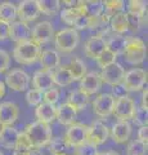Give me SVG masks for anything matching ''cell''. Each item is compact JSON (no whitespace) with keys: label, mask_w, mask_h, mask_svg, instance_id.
<instances>
[{"label":"cell","mask_w":148,"mask_h":155,"mask_svg":"<svg viewBox=\"0 0 148 155\" xmlns=\"http://www.w3.org/2000/svg\"><path fill=\"white\" fill-rule=\"evenodd\" d=\"M99 75H101L102 83L104 81L106 84L115 87V85H118L122 83L124 76H125V69L120 64L115 62V64L102 69V72Z\"/></svg>","instance_id":"cell-10"},{"label":"cell","mask_w":148,"mask_h":155,"mask_svg":"<svg viewBox=\"0 0 148 155\" xmlns=\"http://www.w3.org/2000/svg\"><path fill=\"white\" fill-rule=\"evenodd\" d=\"M90 25V17L88 16H80L74 23V30H85V28H89Z\"/></svg>","instance_id":"cell-45"},{"label":"cell","mask_w":148,"mask_h":155,"mask_svg":"<svg viewBox=\"0 0 148 155\" xmlns=\"http://www.w3.org/2000/svg\"><path fill=\"white\" fill-rule=\"evenodd\" d=\"M4 129H5V125H4L2 122H0V134L3 133V130H4Z\"/></svg>","instance_id":"cell-53"},{"label":"cell","mask_w":148,"mask_h":155,"mask_svg":"<svg viewBox=\"0 0 148 155\" xmlns=\"http://www.w3.org/2000/svg\"><path fill=\"white\" fill-rule=\"evenodd\" d=\"M54 36V28L53 25L48 21H41L36 23V26L31 30V40L36 43L37 45L46 44L50 41Z\"/></svg>","instance_id":"cell-9"},{"label":"cell","mask_w":148,"mask_h":155,"mask_svg":"<svg viewBox=\"0 0 148 155\" xmlns=\"http://www.w3.org/2000/svg\"><path fill=\"white\" fill-rule=\"evenodd\" d=\"M39 12L46 16H54L61 8V2L58 0H37Z\"/></svg>","instance_id":"cell-32"},{"label":"cell","mask_w":148,"mask_h":155,"mask_svg":"<svg viewBox=\"0 0 148 155\" xmlns=\"http://www.w3.org/2000/svg\"><path fill=\"white\" fill-rule=\"evenodd\" d=\"M109 137V129L106 124L101 120L93 122L90 125H88L87 129V137H85V142L92 143L94 146H99V145L104 143Z\"/></svg>","instance_id":"cell-5"},{"label":"cell","mask_w":148,"mask_h":155,"mask_svg":"<svg viewBox=\"0 0 148 155\" xmlns=\"http://www.w3.org/2000/svg\"><path fill=\"white\" fill-rule=\"evenodd\" d=\"M109 30L116 32V35H122L128 31V21L125 12H118L113 14L109 21Z\"/></svg>","instance_id":"cell-29"},{"label":"cell","mask_w":148,"mask_h":155,"mask_svg":"<svg viewBox=\"0 0 148 155\" xmlns=\"http://www.w3.org/2000/svg\"><path fill=\"white\" fill-rule=\"evenodd\" d=\"M59 100V89L57 88H50L45 92H43V101L45 104H50V105H55Z\"/></svg>","instance_id":"cell-42"},{"label":"cell","mask_w":148,"mask_h":155,"mask_svg":"<svg viewBox=\"0 0 148 155\" xmlns=\"http://www.w3.org/2000/svg\"><path fill=\"white\" fill-rule=\"evenodd\" d=\"M128 13L135 14V16L144 19V16L147 13V4L142 0H130L128 3Z\"/></svg>","instance_id":"cell-34"},{"label":"cell","mask_w":148,"mask_h":155,"mask_svg":"<svg viewBox=\"0 0 148 155\" xmlns=\"http://www.w3.org/2000/svg\"><path fill=\"white\" fill-rule=\"evenodd\" d=\"M80 41L79 32L74 28H63L54 35V44L61 52H71Z\"/></svg>","instance_id":"cell-4"},{"label":"cell","mask_w":148,"mask_h":155,"mask_svg":"<svg viewBox=\"0 0 148 155\" xmlns=\"http://www.w3.org/2000/svg\"><path fill=\"white\" fill-rule=\"evenodd\" d=\"M52 155H55V154H52Z\"/></svg>","instance_id":"cell-57"},{"label":"cell","mask_w":148,"mask_h":155,"mask_svg":"<svg viewBox=\"0 0 148 155\" xmlns=\"http://www.w3.org/2000/svg\"><path fill=\"white\" fill-rule=\"evenodd\" d=\"M35 115H36L37 122L49 124L53 122V120H55V118H57V106L41 102L39 106H36Z\"/></svg>","instance_id":"cell-18"},{"label":"cell","mask_w":148,"mask_h":155,"mask_svg":"<svg viewBox=\"0 0 148 155\" xmlns=\"http://www.w3.org/2000/svg\"><path fill=\"white\" fill-rule=\"evenodd\" d=\"M80 16H85L84 7H83V4H81V2H77V4H76L75 7H72V8H65L63 11L61 12V19L65 23L70 25V26H74L75 21Z\"/></svg>","instance_id":"cell-24"},{"label":"cell","mask_w":148,"mask_h":155,"mask_svg":"<svg viewBox=\"0 0 148 155\" xmlns=\"http://www.w3.org/2000/svg\"><path fill=\"white\" fill-rule=\"evenodd\" d=\"M9 38V25L0 22V40H5Z\"/></svg>","instance_id":"cell-47"},{"label":"cell","mask_w":148,"mask_h":155,"mask_svg":"<svg viewBox=\"0 0 148 155\" xmlns=\"http://www.w3.org/2000/svg\"><path fill=\"white\" fill-rule=\"evenodd\" d=\"M147 83V72L143 69H131L125 71L122 84L128 92L140 91Z\"/></svg>","instance_id":"cell-7"},{"label":"cell","mask_w":148,"mask_h":155,"mask_svg":"<svg viewBox=\"0 0 148 155\" xmlns=\"http://www.w3.org/2000/svg\"><path fill=\"white\" fill-rule=\"evenodd\" d=\"M125 44H126V38L122 36V35H116V34H115V35L109 36L106 40V49L109 51L111 53H113V54L117 57L118 54H122Z\"/></svg>","instance_id":"cell-30"},{"label":"cell","mask_w":148,"mask_h":155,"mask_svg":"<svg viewBox=\"0 0 148 155\" xmlns=\"http://www.w3.org/2000/svg\"><path fill=\"white\" fill-rule=\"evenodd\" d=\"M67 104L70 106H72L76 111L85 110L89 104V96L85 94L84 92H81L80 89H75L68 94Z\"/></svg>","instance_id":"cell-25"},{"label":"cell","mask_w":148,"mask_h":155,"mask_svg":"<svg viewBox=\"0 0 148 155\" xmlns=\"http://www.w3.org/2000/svg\"><path fill=\"white\" fill-rule=\"evenodd\" d=\"M26 101L30 106H39L43 102V92L37 89H30L26 93Z\"/></svg>","instance_id":"cell-40"},{"label":"cell","mask_w":148,"mask_h":155,"mask_svg":"<svg viewBox=\"0 0 148 155\" xmlns=\"http://www.w3.org/2000/svg\"><path fill=\"white\" fill-rule=\"evenodd\" d=\"M116 56L113 54V53H111L109 51H107V49H104L101 54L98 56V58L95 61H97V64H98V66L99 67H102V69H104V67H107V66H109V65H112V64H115L116 62Z\"/></svg>","instance_id":"cell-38"},{"label":"cell","mask_w":148,"mask_h":155,"mask_svg":"<svg viewBox=\"0 0 148 155\" xmlns=\"http://www.w3.org/2000/svg\"><path fill=\"white\" fill-rule=\"evenodd\" d=\"M122 54L126 62L130 65L135 66V65L143 64L147 56L146 43L140 38H137V36L126 38V44H125V48H124Z\"/></svg>","instance_id":"cell-2"},{"label":"cell","mask_w":148,"mask_h":155,"mask_svg":"<svg viewBox=\"0 0 148 155\" xmlns=\"http://www.w3.org/2000/svg\"><path fill=\"white\" fill-rule=\"evenodd\" d=\"M9 39L14 43H22L31 40V28L22 21H14L9 25Z\"/></svg>","instance_id":"cell-15"},{"label":"cell","mask_w":148,"mask_h":155,"mask_svg":"<svg viewBox=\"0 0 148 155\" xmlns=\"http://www.w3.org/2000/svg\"><path fill=\"white\" fill-rule=\"evenodd\" d=\"M135 109H137V105L134 102V100L126 96V97H122V98L115 100L112 114L118 119V122H129L133 118V115H134Z\"/></svg>","instance_id":"cell-6"},{"label":"cell","mask_w":148,"mask_h":155,"mask_svg":"<svg viewBox=\"0 0 148 155\" xmlns=\"http://www.w3.org/2000/svg\"><path fill=\"white\" fill-rule=\"evenodd\" d=\"M18 115H20V107L17 104L9 101L0 104V122L5 127H11L18 119Z\"/></svg>","instance_id":"cell-16"},{"label":"cell","mask_w":148,"mask_h":155,"mask_svg":"<svg viewBox=\"0 0 148 155\" xmlns=\"http://www.w3.org/2000/svg\"><path fill=\"white\" fill-rule=\"evenodd\" d=\"M128 96V91L125 89V87H124V84H118V85H115L112 87V97L113 98H122V97H126Z\"/></svg>","instance_id":"cell-46"},{"label":"cell","mask_w":148,"mask_h":155,"mask_svg":"<svg viewBox=\"0 0 148 155\" xmlns=\"http://www.w3.org/2000/svg\"><path fill=\"white\" fill-rule=\"evenodd\" d=\"M40 53H41L40 45H37L32 40H27V41L18 43L14 47L13 57L21 65H32L39 60Z\"/></svg>","instance_id":"cell-3"},{"label":"cell","mask_w":148,"mask_h":155,"mask_svg":"<svg viewBox=\"0 0 148 155\" xmlns=\"http://www.w3.org/2000/svg\"><path fill=\"white\" fill-rule=\"evenodd\" d=\"M87 129H88V125H85L83 123L71 124L68 127V129L66 130L65 140L71 145V146H74L76 149L77 146H80V145H83L85 142Z\"/></svg>","instance_id":"cell-12"},{"label":"cell","mask_w":148,"mask_h":155,"mask_svg":"<svg viewBox=\"0 0 148 155\" xmlns=\"http://www.w3.org/2000/svg\"><path fill=\"white\" fill-rule=\"evenodd\" d=\"M97 154H98L97 146L88 142H84L83 145H80V146L75 149V155H97Z\"/></svg>","instance_id":"cell-43"},{"label":"cell","mask_w":148,"mask_h":155,"mask_svg":"<svg viewBox=\"0 0 148 155\" xmlns=\"http://www.w3.org/2000/svg\"><path fill=\"white\" fill-rule=\"evenodd\" d=\"M124 7H125V3L122 0H106V2H103L104 12L108 13L111 17L118 12H122Z\"/></svg>","instance_id":"cell-36"},{"label":"cell","mask_w":148,"mask_h":155,"mask_svg":"<svg viewBox=\"0 0 148 155\" xmlns=\"http://www.w3.org/2000/svg\"><path fill=\"white\" fill-rule=\"evenodd\" d=\"M17 18V7L11 2L0 3V22L11 25Z\"/></svg>","instance_id":"cell-28"},{"label":"cell","mask_w":148,"mask_h":155,"mask_svg":"<svg viewBox=\"0 0 148 155\" xmlns=\"http://www.w3.org/2000/svg\"><path fill=\"white\" fill-rule=\"evenodd\" d=\"M76 118H77V111H76L72 106H70L67 102L62 104L57 107V118L58 122L63 125H70L76 123Z\"/></svg>","instance_id":"cell-20"},{"label":"cell","mask_w":148,"mask_h":155,"mask_svg":"<svg viewBox=\"0 0 148 155\" xmlns=\"http://www.w3.org/2000/svg\"><path fill=\"white\" fill-rule=\"evenodd\" d=\"M0 155H4V154H3V153H2V151H0Z\"/></svg>","instance_id":"cell-55"},{"label":"cell","mask_w":148,"mask_h":155,"mask_svg":"<svg viewBox=\"0 0 148 155\" xmlns=\"http://www.w3.org/2000/svg\"><path fill=\"white\" fill-rule=\"evenodd\" d=\"M97 155H101V153H98V154H97Z\"/></svg>","instance_id":"cell-56"},{"label":"cell","mask_w":148,"mask_h":155,"mask_svg":"<svg viewBox=\"0 0 148 155\" xmlns=\"http://www.w3.org/2000/svg\"><path fill=\"white\" fill-rule=\"evenodd\" d=\"M101 155H118V154L115 151H106V153H101Z\"/></svg>","instance_id":"cell-52"},{"label":"cell","mask_w":148,"mask_h":155,"mask_svg":"<svg viewBox=\"0 0 148 155\" xmlns=\"http://www.w3.org/2000/svg\"><path fill=\"white\" fill-rule=\"evenodd\" d=\"M5 83L12 91L23 92L28 88L30 84V76L22 69H13L5 76Z\"/></svg>","instance_id":"cell-8"},{"label":"cell","mask_w":148,"mask_h":155,"mask_svg":"<svg viewBox=\"0 0 148 155\" xmlns=\"http://www.w3.org/2000/svg\"><path fill=\"white\" fill-rule=\"evenodd\" d=\"M106 49V39L98 38V36H92L89 38L84 45V52L85 56L92 58V60H97L98 56Z\"/></svg>","instance_id":"cell-17"},{"label":"cell","mask_w":148,"mask_h":155,"mask_svg":"<svg viewBox=\"0 0 148 155\" xmlns=\"http://www.w3.org/2000/svg\"><path fill=\"white\" fill-rule=\"evenodd\" d=\"M13 155H25V154H23V153H17V151H14Z\"/></svg>","instance_id":"cell-54"},{"label":"cell","mask_w":148,"mask_h":155,"mask_svg":"<svg viewBox=\"0 0 148 155\" xmlns=\"http://www.w3.org/2000/svg\"><path fill=\"white\" fill-rule=\"evenodd\" d=\"M115 98L111 93H101L93 102V111L99 118H107L112 114Z\"/></svg>","instance_id":"cell-11"},{"label":"cell","mask_w":148,"mask_h":155,"mask_svg":"<svg viewBox=\"0 0 148 155\" xmlns=\"http://www.w3.org/2000/svg\"><path fill=\"white\" fill-rule=\"evenodd\" d=\"M40 64L43 70H46V71H53L54 69L59 66V62H61V57L58 54L57 51L53 49H46L44 52L40 53Z\"/></svg>","instance_id":"cell-22"},{"label":"cell","mask_w":148,"mask_h":155,"mask_svg":"<svg viewBox=\"0 0 148 155\" xmlns=\"http://www.w3.org/2000/svg\"><path fill=\"white\" fill-rule=\"evenodd\" d=\"M31 149H34L32 147V143L31 141L28 140V137L26 136L25 132H20L18 133V138H17V143H16V151L17 153H27V151H30Z\"/></svg>","instance_id":"cell-37"},{"label":"cell","mask_w":148,"mask_h":155,"mask_svg":"<svg viewBox=\"0 0 148 155\" xmlns=\"http://www.w3.org/2000/svg\"><path fill=\"white\" fill-rule=\"evenodd\" d=\"M52 78H53V84H57L58 87H67L74 81L67 66H58L54 69L52 71Z\"/></svg>","instance_id":"cell-26"},{"label":"cell","mask_w":148,"mask_h":155,"mask_svg":"<svg viewBox=\"0 0 148 155\" xmlns=\"http://www.w3.org/2000/svg\"><path fill=\"white\" fill-rule=\"evenodd\" d=\"M25 155H44L39 149H31L30 151H27V153H25Z\"/></svg>","instance_id":"cell-50"},{"label":"cell","mask_w":148,"mask_h":155,"mask_svg":"<svg viewBox=\"0 0 148 155\" xmlns=\"http://www.w3.org/2000/svg\"><path fill=\"white\" fill-rule=\"evenodd\" d=\"M140 107L143 109H148V91L147 88L146 89H143V93H142V106Z\"/></svg>","instance_id":"cell-49"},{"label":"cell","mask_w":148,"mask_h":155,"mask_svg":"<svg viewBox=\"0 0 148 155\" xmlns=\"http://www.w3.org/2000/svg\"><path fill=\"white\" fill-rule=\"evenodd\" d=\"M131 134V125L129 122H117L111 129V136L115 142L125 143Z\"/></svg>","instance_id":"cell-21"},{"label":"cell","mask_w":148,"mask_h":155,"mask_svg":"<svg viewBox=\"0 0 148 155\" xmlns=\"http://www.w3.org/2000/svg\"><path fill=\"white\" fill-rule=\"evenodd\" d=\"M125 16H126V21H128V30H130L131 32H138L139 31L144 19L135 16V14L128 13V12H125Z\"/></svg>","instance_id":"cell-39"},{"label":"cell","mask_w":148,"mask_h":155,"mask_svg":"<svg viewBox=\"0 0 148 155\" xmlns=\"http://www.w3.org/2000/svg\"><path fill=\"white\" fill-rule=\"evenodd\" d=\"M32 84L34 89H37L40 92H45L48 89L53 88V78H52V71L46 70H37L34 78H32Z\"/></svg>","instance_id":"cell-19"},{"label":"cell","mask_w":148,"mask_h":155,"mask_svg":"<svg viewBox=\"0 0 148 155\" xmlns=\"http://www.w3.org/2000/svg\"><path fill=\"white\" fill-rule=\"evenodd\" d=\"M84 7L85 16H88L90 18L99 17L103 13V2H98V0H90V2H81Z\"/></svg>","instance_id":"cell-33"},{"label":"cell","mask_w":148,"mask_h":155,"mask_svg":"<svg viewBox=\"0 0 148 155\" xmlns=\"http://www.w3.org/2000/svg\"><path fill=\"white\" fill-rule=\"evenodd\" d=\"M39 7H37V0H23L17 7V17H20L22 22H30L39 17Z\"/></svg>","instance_id":"cell-13"},{"label":"cell","mask_w":148,"mask_h":155,"mask_svg":"<svg viewBox=\"0 0 148 155\" xmlns=\"http://www.w3.org/2000/svg\"><path fill=\"white\" fill-rule=\"evenodd\" d=\"M9 65H11V56H9V53L4 49H0V74L5 72L9 69Z\"/></svg>","instance_id":"cell-44"},{"label":"cell","mask_w":148,"mask_h":155,"mask_svg":"<svg viewBox=\"0 0 148 155\" xmlns=\"http://www.w3.org/2000/svg\"><path fill=\"white\" fill-rule=\"evenodd\" d=\"M138 140L142 142L147 143V140H148V127H140L139 128V132H138Z\"/></svg>","instance_id":"cell-48"},{"label":"cell","mask_w":148,"mask_h":155,"mask_svg":"<svg viewBox=\"0 0 148 155\" xmlns=\"http://www.w3.org/2000/svg\"><path fill=\"white\" fill-rule=\"evenodd\" d=\"M49 149L55 155H75V147L66 141L65 137H54L50 140Z\"/></svg>","instance_id":"cell-23"},{"label":"cell","mask_w":148,"mask_h":155,"mask_svg":"<svg viewBox=\"0 0 148 155\" xmlns=\"http://www.w3.org/2000/svg\"><path fill=\"white\" fill-rule=\"evenodd\" d=\"M147 153V143L139 141V140H133L129 142L126 147V155H146Z\"/></svg>","instance_id":"cell-35"},{"label":"cell","mask_w":148,"mask_h":155,"mask_svg":"<svg viewBox=\"0 0 148 155\" xmlns=\"http://www.w3.org/2000/svg\"><path fill=\"white\" fill-rule=\"evenodd\" d=\"M131 119H133V122H134L135 124L140 125V127H146L147 122H148V113H147V110L140 107V106H139V107H137Z\"/></svg>","instance_id":"cell-41"},{"label":"cell","mask_w":148,"mask_h":155,"mask_svg":"<svg viewBox=\"0 0 148 155\" xmlns=\"http://www.w3.org/2000/svg\"><path fill=\"white\" fill-rule=\"evenodd\" d=\"M4 96H5V84L0 80V100H2Z\"/></svg>","instance_id":"cell-51"},{"label":"cell","mask_w":148,"mask_h":155,"mask_svg":"<svg viewBox=\"0 0 148 155\" xmlns=\"http://www.w3.org/2000/svg\"><path fill=\"white\" fill-rule=\"evenodd\" d=\"M18 130L13 127H5V129L3 130V133L0 134V146L14 150L16 149L17 138H18Z\"/></svg>","instance_id":"cell-27"},{"label":"cell","mask_w":148,"mask_h":155,"mask_svg":"<svg viewBox=\"0 0 148 155\" xmlns=\"http://www.w3.org/2000/svg\"><path fill=\"white\" fill-rule=\"evenodd\" d=\"M25 133L32 143L34 149H41L49 145L52 140V129L49 124H44L40 122H34L26 125Z\"/></svg>","instance_id":"cell-1"},{"label":"cell","mask_w":148,"mask_h":155,"mask_svg":"<svg viewBox=\"0 0 148 155\" xmlns=\"http://www.w3.org/2000/svg\"><path fill=\"white\" fill-rule=\"evenodd\" d=\"M102 87V79H101V75L95 71H90L87 72L83 78L80 79V87L79 89L81 92H84L85 94H94L101 89Z\"/></svg>","instance_id":"cell-14"},{"label":"cell","mask_w":148,"mask_h":155,"mask_svg":"<svg viewBox=\"0 0 148 155\" xmlns=\"http://www.w3.org/2000/svg\"><path fill=\"white\" fill-rule=\"evenodd\" d=\"M67 69L70 70L74 80H80L81 78L87 74V66H85L84 61L80 60L79 57L71 58L70 64L67 65Z\"/></svg>","instance_id":"cell-31"}]
</instances>
